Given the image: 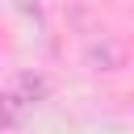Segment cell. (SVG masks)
Returning <instances> with one entry per match:
<instances>
[{
	"label": "cell",
	"instance_id": "6da1fadb",
	"mask_svg": "<svg viewBox=\"0 0 134 134\" xmlns=\"http://www.w3.org/2000/svg\"><path fill=\"white\" fill-rule=\"evenodd\" d=\"M50 96V75H42V71H13L8 75V84H4V100H0V109H4V134H17L21 130V121L42 105Z\"/></svg>",
	"mask_w": 134,
	"mask_h": 134
},
{
	"label": "cell",
	"instance_id": "7a4b0ae2",
	"mask_svg": "<svg viewBox=\"0 0 134 134\" xmlns=\"http://www.w3.org/2000/svg\"><path fill=\"white\" fill-rule=\"evenodd\" d=\"M84 59H88L92 71H117V67H121V46H117L113 38H100V42H92V46L84 50Z\"/></svg>",
	"mask_w": 134,
	"mask_h": 134
}]
</instances>
